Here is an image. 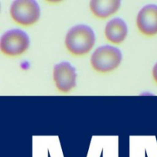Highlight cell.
Masks as SVG:
<instances>
[{
  "instance_id": "cell-1",
  "label": "cell",
  "mask_w": 157,
  "mask_h": 157,
  "mask_svg": "<svg viewBox=\"0 0 157 157\" xmlns=\"http://www.w3.org/2000/svg\"><path fill=\"white\" fill-rule=\"evenodd\" d=\"M95 35L92 29L85 25L72 27L65 37L67 51L75 56H81L88 53L94 45Z\"/></svg>"
},
{
  "instance_id": "cell-2",
  "label": "cell",
  "mask_w": 157,
  "mask_h": 157,
  "mask_svg": "<svg viewBox=\"0 0 157 157\" xmlns=\"http://www.w3.org/2000/svg\"><path fill=\"white\" fill-rule=\"evenodd\" d=\"M122 61V53L117 48L104 45L95 50L90 58L92 67L101 73H107L116 69Z\"/></svg>"
},
{
  "instance_id": "cell-3",
  "label": "cell",
  "mask_w": 157,
  "mask_h": 157,
  "mask_svg": "<svg viewBox=\"0 0 157 157\" xmlns=\"http://www.w3.org/2000/svg\"><path fill=\"white\" fill-rule=\"evenodd\" d=\"M10 15L17 24L30 26L39 18L40 8L34 0H17L11 6Z\"/></svg>"
},
{
  "instance_id": "cell-4",
  "label": "cell",
  "mask_w": 157,
  "mask_h": 157,
  "mask_svg": "<svg viewBox=\"0 0 157 157\" xmlns=\"http://www.w3.org/2000/svg\"><path fill=\"white\" fill-rule=\"evenodd\" d=\"M27 34L20 29H12L3 34L0 41V48L8 56H18L24 53L29 46Z\"/></svg>"
},
{
  "instance_id": "cell-5",
  "label": "cell",
  "mask_w": 157,
  "mask_h": 157,
  "mask_svg": "<svg viewBox=\"0 0 157 157\" xmlns=\"http://www.w3.org/2000/svg\"><path fill=\"white\" fill-rule=\"evenodd\" d=\"M53 78L58 90L62 93L71 91L76 85V71L68 62L63 61L54 67Z\"/></svg>"
},
{
  "instance_id": "cell-6",
  "label": "cell",
  "mask_w": 157,
  "mask_h": 157,
  "mask_svg": "<svg viewBox=\"0 0 157 157\" xmlns=\"http://www.w3.org/2000/svg\"><path fill=\"white\" fill-rule=\"evenodd\" d=\"M136 25L147 36L157 35V5H147L140 9L136 17Z\"/></svg>"
},
{
  "instance_id": "cell-7",
  "label": "cell",
  "mask_w": 157,
  "mask_h": 157,
  "mask_svg": "<svg viewBox=\"0 0 157 157\" xmlns=\"http://www.w3.org/2000/svg\"><path fill=\"white\" fill-rule=\"evenodd\" d=\"M127 24L123 19L115 18L110 20L105 27V36L110 42L113 44H121L127 38Z\"/></svg>"
},
{
  "instance_id": "cell-8",
  "label": "cell",
  "mask_w": 157,
  "mask_h": 157,
  "mask_svg": "<svg viewBox=\"0 0 157 157\" xmlns=\"http://www.w3.org/2000/svg\"><path fill=\"white\" fill-rule=\"evenodd\" d=\"M120 6V0H92L90 2L92 13L99 18H107L113 15Z\"/></svg>"
},
{
  "instance_id": "cell-9",
  "label": "cell",
  "mask_w": 157,
  "mask_h": 157,
  "mask_svg": "<svg viewBox=\"0 0 157 157\" xmlns=\"http://www.w3.org/2000/svg\"><path fill=\"white\" fill-rule=\"evenodd\" d=\"M153 77L154 79L155 82L157 84V63L154 65L153 68Z\"/></svg>"
}]
</instances>
